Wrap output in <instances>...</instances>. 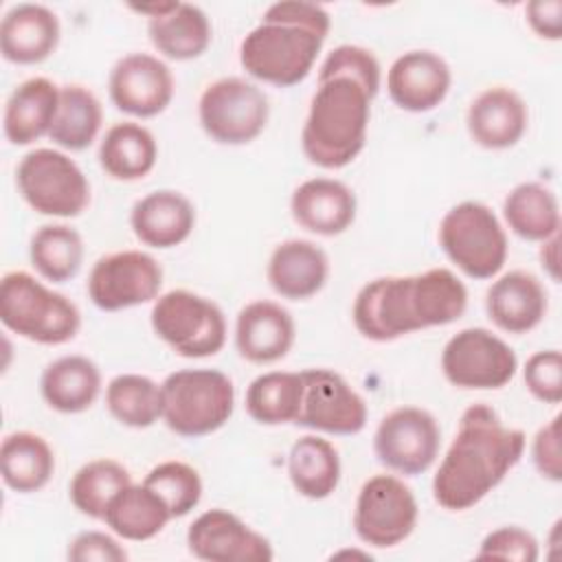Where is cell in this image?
<instances>
[{
  "mask_svg": "<svg viewBox=\"0 0 562 562\" xmlns=\"http://www.w3.org/2000/svg\"><path fill=\"white\" fill-rule=\"evenodd\" d=\"M378 90L380 61L369 48L340 44L325 57L301 130V147L312 165L342 169L356 160L367 143Z\"/></svg>",
  "mask_w": 562,
  "mask_h": 562,
  "instance_id": "1",
  "label": "cell"
},
{
  "mask_svg": "<svg viewBox=\"0 0 562 562\" xmlns=\"http://www.w3.org/2000/svg\"><path fill=\"white\" fill-rule=\"evenodd\" d=\"M525 446V432L507 428L492 406L470 404L432 476V498L448 512L474 507L514 470Z\"/></svg>",
  "mask_w": 562,
  "mask_h": 562,
  "instance_id": "2",
  "label": "cell"
},
{
  "mask_svg": "<svg viewBox=\"0 0 562 562\" xmlns=\"http://www.w3.org/2000/svg\"><path fill=\"white\" fill-rule=\"evenodd\" d=\"M465 307L463 281L448 268H430L364 283L353 299L351 318L364 338L389 342L419 329L450 325L463 316Z\"/></svg>",
  "mask_w": 562,
  "mask_h": 562,
  "instance_id": "3",
  "label": "cell"
},
{
  "mask_svg": "<svg viewBox=\"0 0 562 562\" xmlns=\"http://www.w3.org/2000/svg\"><path fill=\"white\" fill-rule=\"evenodd\" d=\"M331 18L323 4L283 0L270 4L261 22L241 40L244 70L270 86L301 83L325 44Z\"/></svg>",
  "mask_w": 562,
  "mask_h": 562,
  "instance_id": "4",
  "label": "cell"
},
{
  "mask_svg": "<svg viewBox=\"0 0 562 562\" xmlns=\"http://www.w3.org/2000/svg\"><path fill=\"white\" fill-rule=\"evenodd\" d=\"M0 321L9 331L40 345H64L81 327L79 307L24 270H11L0 281Z\"/></svg>",
  "mask_w": 562,
  "mask_h": 562,
  "instance_id": "5",
  "label": "cell"
},
{
  "mask_svg": "<svg viewBox=\"0 0 562 562\" xmlns=\"http://www.w3.org/2000/svg\"><path fill=\"white\" fill-rule=\"evenodd\" d=\"M162 422L180 437H204L220 430L233 415L235 386L217 369H180L162 384Z\"/></svg>",
  "mask_w": 562,
  "mask_h": 562,
  "instance_id": "6",
  "label": "cell"
},
{
  "mask_svg": "<svg viewBox=\"0 0 562 562\" xmlns=\"http://www.w3.org/2000/svg\"><path fill=\"white\" fill-rule=\"evenodd\" d=\"M443 255L470 279H492L507 261V235L496 213L476 200L454 204L439 222Z\"/></svg>",
  "mask_w": 562,
  "mask_h": 562,
  "instance_id": "7",
  "label": "cell"
},
{
  "mask_svg": "<svg viewBox=\"0 0 562 562\" xmlns=\"http://www.w3.org/2000/svg\"><path fill=\"white\" fill-rule=\"evenodd\" d=\"M154 334L182 358H209L226 342V318L217 303L191 290H169L154 301Z\"/></svg>",
  "mask_w": 562,
  "mask_h": 562,
  "instance_id": "8",
  "label": "cell"
},
{
  "mask_svg": "<svg viewBox=\"0 0 562 562\" xmlns=\"http://www.w3.org/2000/svg\"><path fill=\"white\" fill-rule=\"evenodd\" d=\"M22 200L40 215L77 217L90 204V182L64 151L40 147L22 156L15 167Z\"/></svg>",
  "mask_w": 562,
  "mask_h": 562,
  "instance_id": "9",
  "label": "cell"
},
{
  "mask_svg": "<svg viewBox=\"0 0 562 562\" xmlns=\"http://www.w3.org/2000/svg\"><path fill=\"white\" fill-rule=\"evenodd\" d=\"M198 119L209 138L220 145H246L268 125L270 103L259 86L244 77H222L209 83L198 101Z\"/></svg>",
  "mask_w": 562,
  "mask_h": 562,
  "instance_id": "10",
  "label": "cell"
},
{
  "mask_svg": "<svg viewBox=\"0 0 562 562\" xmlns=\"http://www.w3.org/2000/svg\"><path fill=\"white\" fill-rule=\"evenodd\" d=\"M417 498L395 474H375L358 492L353 507L356 536L375 549L404 542L417 525Z\"/></svg>",
  "mask_w": 562,
  "mask_h": 562,
  "instance_id": "11",
  "label": "cell"
},
{
  "mask_svg": "<svg viewBox=\"0 0 562 562\" xmlns=\"http://www.w3.org/2000/svg\"><path fill=\"white\" fill-rule=\"evenodd\" d=\"M516 369L514 349L485 327L457 331L441 351L443 378L457 389H501L516 375Z\"/></svg>",
  "mask_w": 562,
  "mask_h": 562,
  "instance_id": "12",
  "label": "cell"
},
{
  "mask_svg": "<svg viewBox=\"0 0 562 562\" xmlns=\"http://www.w3.org/2000/svg\"><path fill=\"white\" fill-rule=\"evenodd\" d=\"M162 288L160 263L143 250H116L99 257L88 274V296L101 312H119L156 301Z\"/></svg>",
  "mask_w": 562,
  "mask_h": 562,
  "instance_id": "13",
  "label": "cell"
},
{
  "mask_svg": "<svg viewBox=\"0 0 562 562\" xmlns=\"http://www.w3.org/2000/svg\"><path fill=\"white\" fill-rule=\"evenodd\" d=\"M441 428L437 419L419 406H400L382 417L373 435L378 461L404 476L426 472L439 454Z\"/></svg>",
  "mask_w": 562,
  "mask_h": 562,
  "instance_id": "14",
  "label": "cell"
},
{
  "mask_svg": "<svg viewBox=\"0 0 562 562\" xmlns=\"http://www.w3.org/2000/svg\"><path fill=\"white\" fill-rule=\"evenodd\" d=\"M296 426L327 435H358L367 426L362 395L331 369H305Z\"/></svg>",
  "mask_w": 562,
  "mask_h": 562,
  "instance_id": "15",
  "label": "cell"
},
{
  "mask_svg": "<svg viewBox=\"0 0 562 562\" xmlns=\"http://www.w3.org/2000/svg\"><path fill=\"white\" fill-rule=\"evenodd\" d=\"M108 92L119 112L136 119H151L165 112L171 103L176 81L160 57L130 53L112 66Z\"/></svg>",
  "mask_w": 562,
  "mask_h": 562,
  "instance_id": "16",
  "label": "cell"
},
{
  "mask_svg": "<svg viewBox=\"0 0 562 562\" xmlns=\"http://www.w3.org/2000/svg\"><path fill=\"white\" fill-rule=\"evenodd\" d=\"M191 555L204 562H270V540L250 529L239 516L215 507L200 514L187 529Z\"/></svg>",
  "mask_w": 562,
  "mask_h": 562,
  "instance_id": "17",
  "label": "cell"
},
{
  "mask_svg": "<svg viewBox=\"0 0 562 562\" xmlns=\"http://www.w3.org/2000/svg\"><path fill=\"white\" fill-rule=\"evenodd\" d=\"M132 11L147 15V35L154 48L173 61H189L206 53L213 29L206 13L189 2L130 4Z\"/></svg>",
  "mask_w": 562,
  "mask_h": 562,
  "instance_id": "18",
  "label": "cell"
},
{
  "mask_svg": "<svg viewBox=\"0 0 562 562\" xmlns=\"http://www.w3.org/2000/svg\"><path fill=\"white\" fill-rule=\"evenodd\" d=\"M452 83L448 61L432 50H408L386 72V92L404 112H430L443 103Z\"/></svg>",
  "mask_w": 562,
  "mask_h": 562,
  "instance_id": "19",
  "label": "cell"
},
{
  "mask_svg": "<svg viewBox=\"0 0 562 562\" xmlns=\"http://www.w3.org/2000/svg\"><path fill=\"white\" fill-rule=\"evenodd\" d=\"M296 325L292 314L274 301L246 303L235 321V347L252 364H272L288 356L294 345Z\"/></svg>",
  "mask_w": 562,
  "mask_h": 562,
  "instance_id": "20",
  "label": "cell"
},
{
  "mask_svg": "<svg viewBox=\"0 0 562 562\" xmlns=\"http://www.w3.org/2000/svg\"><path fill=\"white\" fill-rule=\"evenodd\" d=\"M529 110L525 99L507 88L492 86L481 90L465 114L470 138L485 149H509L527 132Z\"/></svg>",
  "mask_w": 562,
  "mask_h": 562,
  "instance_id": "21",
  "label": "cell"
},
{
  "mask_svg": "<svg viewBox=\"0 0 562 562\" xmlns=\"http://www.w3.org/2000/svg\"><path fill=\"white\" fill-rule=\"evenodd\" d=\"M358 202L353 191L334 178H310L301 182L290 198L294 222L323 237L345 233L356 220Z\"/></svg>",
  "mask_w": 562,
  "mask_h": 562,
  "instance_id": "22",
  "label": "cell"
},
{
  "mask_svg": "<svg viewBox=\"0 0 562 562\" xmlns=\"http://www.w3.org/2000/svg\"><path fill=\"white\" fill-rule=\"evenodd\" d=\"M61 26L55 11L44 4H15L0 22V53L18 66L48 59L59 44Z\"/></svg>",
  "mask_w": 562,
  "mask_h": 562,
  "instance_id": "23",
  "label": "cell"
},
{
  "mask_svg": "<svg viewBox=\"0 0 562 562\" xmlns=\"http://www.w3.org/2000/svg\"><path fill=\"white\" fill-rule=\"evenodd\" d=\"M130 226L145 246L167 250L180 246L193 233L195 206L180 191L158 189L134 202Z\"/></svg>",
  "mask_w": 562,
  "mask_h": 562,
  "instance_id": "24",
  "label": "cell"
},
{
  "mask_svg": "<svg viewBox=\"0 0 562 562\" xmlns=\"http://www.w3.org/2000/svg\"><path fill=\"white\" fill-rule=\"evenodd\" d=\"M547 305L544 285L527 270L505 272L485 294V312L490 321L507 334H527L536 329L547 314Z\"/></svg>",
  "mask_w": 562,
  "mask_h": 562,
  "instance_id": "25",
  "label": "cell"
},
{
  "mask_svg": "<svg viewBox=\"0 0 562 562\" xmlns=\"http://www.w3.org/2000/svg\"><path fill=\"white\" fill-rule=\"evenodd\" d=\"M266 277L279 296L305 301L318 294L327 283L329 259L325 250L310 239H285L274 246Z\"/></svg>",
  "mask_w": 562,
  "mask_h": 562,
  "instance_id": "26",
  "label": "cell"
},
{
  "mask_svg": "<svg viewBox=\"0 0 562 562\" xmlns=\"http://www.w3.org/2000/svg\"><path fill=\"white\" fill-rule=\"evenodd\" d=\"M59 105V86L46 77L24 79L4 105V136L11 145H31L48 136Z\"/></svg>",
  "mask_w": 562,
  "mask_h": 562,
  "instance_id": "27",
  "label": "cell"
},
{
  "mask_svg": "<svg viewBox=\"0 0 562 562\" xmlns=\"http://www.w3.org/2000/svg\"><path fill=\"white\" fill-rule=\"evenodd\" d=\"M40 393L42 400L57 413H83L101 393V371L88 356H61L48 362L42 371Z\"/></svg>",
  "mask_w": 562,
  "mask_h": 562,
  "instance_id": "28",
  "label": "cell"
},
{
  "mask_svg": "<svg viewBox=\"0 0 562 562\" xmlns=\"http://www.w3.org/2000/svg\"><path fill=\"white\" fill-rule=\"evenodd\" d=\"M167 503L145 483H130L110 501L103 522L123 540L143 542L158 536L171 520Z\"/></svg>",
  "mask_w": 562,
  "mask_h": 562,
  "instance_id": "29",
  "label": "cell"
},
{
  "mask_svg": "<svg viewBox=\"0 0 562 562\" xmlns=\"http://www.w3.org/2000/svg\"><path fill=\"white\" fill-rule=\"evenodd\" d=\"M158 160V145L154 134L134 121L114 123L99 145L101 169L121 182L145 178Z\"/></svg>",
  "mask_w": 562,
  "mask_h": 562,
  "instance_id": "30",
  "label": "cell"
},
{
  "mask_svg": "<svg viewBox=\"0 0 562 562\" xmlns=\"http://www.w3.org/2000/svg\"><path fill=\"white\" fill-rule=\"evenodd\" d=\"M0 472L4 485L13 492H40L55 472V452L37 432H9L0 446Z\"/></svg>",
  "mask_w": 562,
  "mask_h": 562,
  "instance_id": "31",
  "label": "cell"
},
{
  "mask_svg": "<svg viewBox=\"0 0 562 562\" xmlns=\"http://www.w3.org/2000/svg\"><path fill=\"white\" fill-rule=\"evenodd\" d=\"M288 476L292 487L310 501L331 496L340 483L338 450L318 435L299 437L288 454Z\"/></svg>",
  "mask_w": 562,
  "mask_h": 562,
  "instance_id": "32",
  "label": "cell"
},
{
  "mask_svg": "<svg viewBox=\"0 0 562 562\" xmlns=\"http://www.w3.org/2000/svg\"><path fill=\"white\" fill-rule=\"evenodd\" d=\"M503 217L525 241H544L560 233V204L542 182H520L503 200Z\"/></svg>",
  "mask_w": 562,
  "mask_h": 562,
  "instance_id": "33",
  "label": "cell"
},
{
  "mask_svg": "<svg viewBox=\"0 0 562 562\" xmlns=\"http://www.w3.org/2000/svg\"><path fill=\"white\" fill-rule=\"evenodd\" d=\"M103 123L101 101L92 90L79 83L59 88V105L48 138L68 151L88 149L99 136Z\"/></svg>",
  "mask_w": 562,
  "mask_h": 562,
  "instance_id": "34",
  "label": "cell"
},
{
  "mask_svg": "<svg viewBox=\"0 0 562 562\" xmlns=\"http://www.w3.org/2000/svg\"><path fill=\"white\" fill-rule=\"evenodd\" d=\"M29 259L42 279L66 283L81 270L83 239L68 224H44L31 235Z\"/></svg>",
  "mask_w": 562,
  "mask_h": 562,
  "instance_id": "35",
  "label": "cell"
},
{
  "mask_svg": "<svg viewBox=\"0 0 562 562\" xmlns=\"http://www.w3.org/2000/svg\"><path fill=\"white\" fill-rule=\"evenodd\" d=\"M303 397V378L292 371H268L246 389V411L263 426L294 424Z\"/></svg>",
  "mask_w": 562,
  "mask_h": 562,
  "instance_id": "36",
  "label": "cell"
},
{
  "mask_svg": "<svg viewBox=\"0 0 562 562\" xmlns=\"http://www.w3.org/2000/svg\"><path fill=\"white\" fill-rule=\"evenodd\" d=\"M110 415L127 428H149L162 419V389L147 375L121 373L105 386Z\"/></svg>",
  "mask_w": 562,
  "mask_h": 562,
  "instance_id": "37",
  "label": "cell"
},
{
  "mask_svg": "<svg viewBox=\"0 0 562 562\" xmlns=\"http://www.w3.org/2000/svg\"><path fill=\"white\" fill-rule=\"evenodd\" d=\"M130 483L132 476L123 463L114 459H92L75 472L68 485V496L77 512L103 520L114 494Z\"/></svg>",
  "mask_w": 562,
  "mask_h": 562,
  "instance_id": "38",
  "label": "cell"
},
{
  "mask_svg": "<svg viewBox=\"0 0 562 562\" xmlns=\"http://www.w3.org/2000/svg\"><path fill=\"white\" fill-rule=\"evenodd\" d=\"M167 503L173 518L187 516L202 498L200 472L184 461H162L143 479Z\"/></svg>",
  "mask_w": 562,
  "mask_h": 562,
  "instance_id": "39",
  "label": "cell"
},
{
  "mask_svg": "<svg viewBox=\"0 0 562 562\" xmlns=\"http://www.w3.org/2000/svg\"><path fill=\"white\" fill-rule=\"evenodd\" d=\"M540 555L538 540L522 527L505 525L490 531L476 551L479 560H514V562H536Z\"/></svg>",
  "mask_w": 562,
  "mask_h": 562,
  "instance_id": "40",
  "label": "cell"
},
{
  "mask_svg": "<svg viewBox=\"0 0 562 562\" xmlns=\"http://www.w3.org/2000/svg\"><path fill=\"white\" fill-rule=\"evenodd\" d=\"M522 378L527 391L544 402L558 404L562 400V353L558 349H542L527 358Z\"/></svg>",
  "mask_w": 562,
  "mask_h": 562,
  "instance_id": "41",
  "label": "cell"
},
{
  "mask_svg": "<svg viewBox=\"0 0 562 562\" xmlns=\"http://www.w3.org/2000/svg\"><path fill=\"white\" fill-rule=\"evenodd\" d=\"M68 560L72 562H125L127 551L121 547V542L105 533V531H81L77 533L66 551Z\"/></svg>",
  "mask_w": 562,
  "mask_h": 562,
  "instance_id": "42",
  "label": "cell"
},
{
  "mask_svg": "<svg viewBox=\"0 0 562 562\" xmlns=\"http://www.w3.org/2000/svg\"><path fill=\"white\" fill-rule=\"evenodd\" d=\"M531 459L540 476L560 483L562 481V448H560V415L547 422L533 437Z\"/></svg>",
  "mask_w": 562,
  "mask_h": 562,
  "instance_id": "43",
  "label": "cell"
},
{
  "mask_svg": "<svg viewBox=\"0 0 562 562\" xmlns=\"http://www.w3.org/2000/svg\"><path fill=\"white\" fill-rule=\"evenodd\" d=\"M527 24L542 40L562 37V2L560 0H533L525 7Z\"/></svg>",
  "mask_w": 562,
  "mask_h": 562,
  "instance_id": "44",
  "label": "cell"
},
{
  "mask_svg": "<svg viewBox=\"0 0 562 562\" xmlns=\"http://www.w3.org/2000/svg\"><path fill=\"white\" fill-rule=\"evenodd\" d=\"M542 246H540V263H542V268L549 272V277L553 279V281H558L560 279V274H558V261H560V237L558 235H553V237H549V239H544V241H540Z\"/></svg>",
  "mask_w": 562,
  "mask_h": 562,
  "instance_id": "45",
  "label": "cell"
}]
</instances>
